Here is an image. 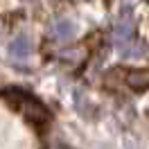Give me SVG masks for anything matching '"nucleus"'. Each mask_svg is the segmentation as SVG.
Listing matches in <instances>:
<instances>
[{
  "label": "nucleus",
  "instance_id": "1",
  "mask_svg": "<svg viewBox=\"0 0 149 149\" xmlns=\"http://www.w3.org/2000/svg\"><path fill=\"white\" fill-rule=\"evenodd\" d=\"M127 81H129V86L133 88V91L145 93V91H147V86H149V74H147V70H131Z\"/></svg>",
  "mask_w": 149,
  "mask_h": 149
},
{
  "label": "nucleus",
  "instance_id": "2",
  "mask_svg": "<svg viewBox=\"0 0 149 149\" xmlns=\"http://www.w3.org/2000/svg\"><path fill=\"white\" fill-rule=\"evenodd\" d=\"M11 54L14 56H27L29 54V41L25 36H20V38H16L14 43H11Z\"/></svg>",
  "mask_w": 149,
  "mask_h": 149
},
{
  "label": "nucleus",
  "instance_id": "3",
  "mask_svg": "<svg viewBox=\"0 0 149 149\" xmlns=\"http://www.w3.org/2000/svg\"><path fill=\"white\" fill-rule=\"evenodd\" d=\"M54 34L56 38H70V34H72V25L68 23V20H61V23H56V27H54Z\"/></svg>",
  "mask_w": 149,
  "mask_h": 149
}]
</instances>
